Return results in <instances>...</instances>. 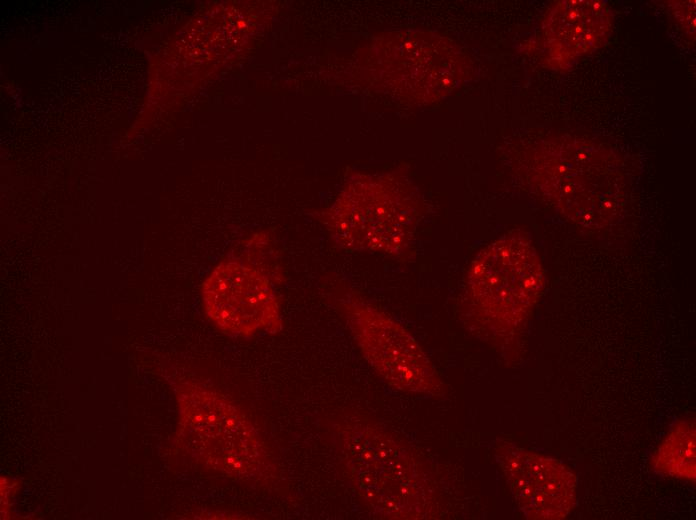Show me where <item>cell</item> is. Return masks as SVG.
I'll use <instances>...</instances> for the list:
<instances>
[{"label":"cell","mask_w":696,"mask_h":520,"mask_svg":"<svg viewBox=\"0 0 696 520\" xmlns=\"http://www.w3.org/2000/svg\"><path fill=\"white\" fill-rule=\"evenodd\" d=\"M283 278L275 245L268 235L254 234L221 260L203 281L205 314L232 337L277 334L283 322L276 285Z\"/></svg>","instance_id":"obj_6"},{"label":"cell","mask_w":696,"mask_h":520,"mask_svg":"<svg viewBox=\"0 0 696 520\" xmlns=\"http://www.w3.org/2000/svg\"><path fill=\"white\" fill-rule=\"evenodd\" d=\"M544 288L538 253L528 235L514 230L488 244L464 280L465 321L489 337L511 335L526 321Z\"/></svg>","instance_id":"obj_3"},{"label":"cell","mask_w":696,"mask_h":520,"mask_svg":"<svg viewBox=\"0 0 696 520\" xmlns=\"http://www.w3.org/2000/svg\"><path fill=\"white\" fill-rule=\"evenodd\" d=\"M338 301L361 353L386 383L406 393H443L431 361L400 323L352 292Z\"/></svg>","instance_id":"obj_7"},{"label":"cell","mask_w":696,"mask_h":520,"mask_svg":"<svg viewBox=\"0 0 696 520\" xmlns=\"http://www.w3.org/2000/svg\"><path fill=\"white\" fill-rule=\"evenodd\" d=\"M337 449L354 489L383 518L417 519L427 514L429 485L416 458L397 438L363 419L342 420Z\"/></svg>","instance_id":"obj_5"},{"label":"cell","mask_w":696,"mask_h":520,"mask_svg":"<svg viewBox=\"0 0 696 520\" xmlns=\"http://www.w3.org/2000/svg\"><path fill=\"white\" fill-rule=\"evenodd\" d=\"M495 458L526 518L559 520L573 510L575 475L560 460L509 442L497 444Z\"/></svg>","instance_id":"obj_9"},{"label":"cell","mask_w":696,"mask_h":520,"mask_svg":"<svg viewBox=\"0 0 696 520\" xmlns=\"http://www.w3.org/2000/svg\"><path fill=\"white\" fill-rule=\"evenodd\" d=\"M423 212L417 187L400 173L357 175L322 213L334 243L346 250L403 257Z\"/></svg>","instance_id":"obj_4"},{"label":"cell","mask_w":696,"mask_h":520,"mask_svg":"<svg viewBox=\"0 0 696 520\" xmlns=\"http://www.w3.org/2000/svg\"><path fill=\"white\" fill-rule=\"evenodd\" d=\"M527 173L559 213L588 229L611 223L624 203L619 162L610 150L590 141H546L534 151Z\"/></svg>","instance_id":"obj_2"},{"label":"cell","mask_w":696,"mask_h":520,"mask_svg":"<svg viewBox=\"0 0 696 520\" xmlns=\"http://www.w3.org/2000/svg\"><path fill=\"white\" fill-rule=\"evenodd\" d=\"M386 86L398 100L430 104L449 95L468 76L469 60L450 39L424 31L392 34L387 42Z\"/></svg>","instance_id":"obj_8"},{"label":"cell","mask_w":696,"mask_h":520,"mask_svg":"<svg viewBox=\"0 0 696 520\" xmlns=\"http://www.w3.org/2000/svg\"><path fill=\"white\" fill-rule=\"evenodd\" d=\"M178 408L173 448L207 471L246 483L277 476L271 453L248 415L221 392L199 381L172 382Z\"/></svg>","instance_id":"obj_1"},{"label":"cell","mask_w":696,"mask_h":520,"mask_svg":"<svg viewBox=\"0 0 696 520\" xmlns=\"http://www.w3.org/2000/svg\"><path fill=\"white\" fill-rule=\"evenodd\" d=\"M695 422L682 419L674 423L651 457L654 471L695 483Z\"/></svg>","instance_id":"obj_11"},{"label":"cell","mask_w":696,"mask_h":520,"mask_svg":"<svg viewBox=\"0 0 696 520\" xmlns=\"http://www.w3.org/2000/svg\"><path fill=\"white\" fill-rule=\"evenodd\" d=\"M612 13L602 1H558L547 11L541 27L544 60L554 69L570 68L598 50L610 37Z\"/></svg>","instance_id":"obj_10"}]
</instances>
